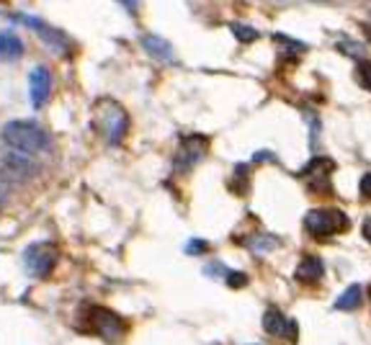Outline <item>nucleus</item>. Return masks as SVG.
Wrapping results in <instances>:
<instances>
[{"label": "nucleus", "mask_w": 371, "mask_h": 345, "mask_svg": "<svg viewBox=\"0 0 371 345\" xmlns=\"http://www.w3.org/2000/svg\"><path fill=\"white\" fill-rule=\"evenodd\" d=\"M227 271H230V268H224L222 263H211L209 268H204V273H207V276H227Z\"/></svg>", "instance_id": "4be33fe9"}, {"label": "nucleus", "mask_w": 371, "mask_h": 345, "mask_svg": "<svg viewBox=\"0 0 371 345\" xmlns=\"http://www.w3.org/2000/svg\"><path fill=\"white\" fill-rule=\"evenodd\" d=\"M6 201H8V181L0 176V209L6 206Z\"/></svg>", "instance_id": "b1692460"}, {"label": "nucleus", "mask_w": 371, "mask_h": 345, "mask_svg": "<svg viewBox=\"0 0 371 345\" xmlns=\"http://www.w3.org/2000/svg\"><path fill=\"white\" fill-rule=\"evenodd\" d=\"M263 330L268 332L271 338H291L297 340V322L294 319H286L278 309H266L263 314Z\"/></svg>", "instance_id": "9b49d317"}, {"label": "nucleus", "mask_w": 371, "mask_h": 345, "mask_svg": "<svg viewBox=\"0 0 371 345\" xmlns=\"http://www.w3.org/2000/svg\"><path fill=\"white\" fill-rule=\"evenodd\" d=\"M356 80H358V85L361 88H366V90H371V62H358L356 65Z\"/></svg>", "instance_id": "f3484780"}, {"label": "nucleus", "mask_w": 371, "mask_h": 345, "mask_svg": "<svg viewBox=\"0 0 371 345\" xmlns=\"http://www.w3.org/2000/svg\"><path fill=\"white\" fill-rule=\"evenodd\" d=\"M183 250L189 253V255H202V253L209 250V243H207V240H191V243L186 245Z\"/></svg>", "instance_id": "aec40b11"}, {"label": "nucleus", "mask_w": 371, "mask_h": 345, "mask_svg": "<svg viewBox=\"0 0 371 345\" xmlns=\"http://www.w3.org/2000/svg\"><path fill=\"white\" fill-rule=\"evenodd\" d=\"M16 18H19V23L31 28V31L44 41V47H47L49 52H54L57 57H70V52H73V41H70L68 34H62L60 28L49 26L44 21L34 18V16H16Z\"/></svg>", "instance_id": "423d86ee"}, {"label": "nucleus", "mask_w": 371, "mask_h": 345, "mask_svg": "<svg viewBox=\"0 0 371 345\" xmlns=\"http://www.w3.org/2000/svg\"><path fill=\"white\" fill-rule=\"evenodd\" d=\"M41 173V165L36 160V155L23 152V149L6 147L0 155V176L8 183H26L31 178H36Z\"/></svg>", "instance_id": "f03ea898"}, {"label": "nucleus", "mask_w": 371, "mask_h": 345, "mask_svg": "<svg viewBox=\"0 0 371 345\" xmlns=\"http://www.w3.org/2000/svg\"><path fill=\"white\" fill-rule=\"evenodd\" d=\"M101 114H103V119H101L103 137H106V142L111 144V147H116V144L124 139V134H127V129H129L127 111H124L122 106H116L114 101H103Z\"/></svg>", "instance_id": "0eeeda50"}, {"label": "nucleus", "mask_w": 371, "mask_h": 345, "mask_svg": "<svg viewBox=\"0 0 371 345\" xmlns=\"http://www.w3.org/2000/svg\"><path fill=\"white\" fill-rule=\"evenodd\" d=\"M278 245L276 237H268V235H258L250 240V248H256V250H273Z\"/></svg>", "instance_id": "6ab92c4d"}, {"label": "nucleus", "mask_w": 371, "mask_h": 345, "mask_svg": "<svg viewBox=\"0 0 371 345\" xmlns=\"http://www.w3.org/2000/svg\"><path fill=\"white\" fill-rule=\"evenodd\" d=\"M304 227L315 237H333L348 230L351 222H348V217L340 209H312L304 217Z\"/></svg>", "instance_id": "39448f33"}, {"label": "nucleus", "mask_w": 371, "mask_h": 345, "mask_svg": "<svg viewBox=\"0 0 371 345\" xmlns=\"http://www.w3.org/2000/svg\"><path fill=\"white\" fill-rule=\"evenodd\" d=\"M142 47H145V52H147V55H152L155 60H160V62H170V60H173V47H170V44L162 39V36L145 34V36H142Z\"/></svg>", "instance_id": "ddd939ff"}, {"label": "nucleus", "mask_w": 371, "mask_h": 345, "mask_svg": "<svg viewBox=\"0 0 371 345\" xmlns=\"http://www.w3.org/2000/svg\"><path fill=\"white\" fill-rule=\"evenodd\" d=\"M333 168H335V163L328 160V157H315L312 163H307V168L302 170V176L310 178V181H307V189H310L312 193H323V196L333 193V183H330Z\"/></svg>", "instance_id": "1a4fd4ad"}, {"label": "nucleus", "mask_w": 371, "mask_h": 345, "mask_svg": "<svg viewBox=\"0 0 371 345\" xmlns=\"http://www.w3.org/2000/svg\"><path fill=\"white\" fill-rule=\"evenodd\" d=\"M361 299H364V291H361V286L358 284H353V286H348L340 297H338L335 309L338 312H353V309L361 307Z\"/></svg>", "instance_id": "2eb2a0df"}, {"label": "nucleus", "mask_w": 371, "mask_h": 345, "mask_svg": "<svg viewBox=\"0 0 371 345\" xmlns=\"http://www.w3.org/2000/svg\"><path fill=\"white\" fill-rule=\"evenodd\" d=\"M28 95H31V106L34 109H41L49 101V95H52V73H49V68L36 65L28 73Z\"/></svg>", "instance_id": "9d476101"}, {"label": "nucleus", "mask_w": 371, "mask_h": 345, "mask_svg": "<svg viewBox=\"0 0 371 345\" xmlns=\"http://www.w3.org/2000/svg\"><path fill=\"white\" fill-rule=\"evenodd\" d=\"M85 325L101 340H106L108 345L122 343L124 335H127V319H122L114 309H108V307H88Z\"/></svg>", "instance_id": "7ed1b4c3"}, {"label": "nucleus", "mask_w": 371, "mask_h": 345, "mask_svg": "<svg viewBox=\"0 0 371 345\" xmlns=\"http://www.w3.org/2000/svg\"><path fill=\"white\" fill-rule=\"evenodd\" d=\"M57 260H60V250L52 243L28 245L23 250V268L31 278H49L57 268Z\"/></svg>", "instance_id": "20e7f679"}, {"label": "nucleus", "mask_w": 371, "mask_h": 345, "mask_svg": "<svg viewBox=\"0 0 371 345\" xmlns=\"http://www.w3.org/2000/svg\"><path fill=\"white\" fill-rule=\"evenodd\" d=\"M364 237L371 243V217H366V219H364Z\"/></svg>", "instance_id": "393cba45"}, {"label": "nucleus", "mask_w": 371, "mask_h": 345, "mask_svg": "<svg viewBox=\"0 0 371 345\" xmlns=\"http://www.w3.org/2000/svg\"><path fill=\"white\" fill-rule=\"evenodd\" d=\"M207 149H209V139H207V137L196 134V137H189V139H183L176 152V160H173V170H176L178 176L191 173V170L204 160Z\"/></svg>", "instance_id": "6e6552de"}, {"label": "nucleus", "mask_w": 371, "mask_h": 345, "mask_svg": "<svg viewBox=\"0 0 371 345\" xmlns=\"http://www.w3.org/2000/svg\"><path fill=\"white\" fill-rule=\"evenodd\" d=\"M358 193H361L364 201H371V173H366V176L361 178V183H358Z\"/></svg>", "instance_id": "412c9836"}, {"label": "nucleus", "mask_w": 371, "mask_h": 345, "mask_svg": "<svg viewBox=\"0 0 371 345\" xmlns=\"http://www.w3.org/2000/svg\"><path fill=\"white\" fill-rule=\"evenodd\" d=\"M23 57V41L16 34H8V31H0V60L3 62H14Z\"/></svg>", "instance_id": "4468645a"}, {"label": "nucleus", "mask_w": 371, "mask_h": 345, "mask_svg": "<svg viewBox=\"0 0 371 345\" xmlns=\"http://www.w3.org/2000/svg\"><path fill=\"white\" fill-rule=\"evenodd\" d=\"M232 28V34H235L237 41H243V44H250V41H256L258 39V31L253 26H245V23H230Z\"/></svg>", "instance_id": "dca6fc26"}, {"label": "nucleus", "mask_w": 371, "mask_h": 345, "mask_svg": "<svg viewBox=\"0 0 371 345\" xmlns=\"http://www.w3.org/2000/svg\"><path fill=\"white\" fill-rule=\"evenodd\" d=\"M116 3H119V6H122L124 11H129V14H137V11H140V3H142V0H116Z\"/></svg>", "instance_id": "5701e85b"}, {"label": "nucleus", "mask_w": 371, "mask_h": 345, "mask_svg": "<svg viewBox=\"0 0 371 345\" xmlns=\"http://www.w3.org/2000/svg\"><path fill=\"white\" fill-rule=\"evenodd\" d=\"M299 284L304 286H318L320 281L325 278V263L320 260L318 255H307L302 263L297 265V273H294Z\"/></svg>", "instance_id": "f8f14e48"}, {"label": "nucleus", "mask_w": 371, "mask_h": 345, "mask_svg": "<svg viewBox=\"0 0 371 345\" xmlns=\"http://www.w3.org/2000/svg\"><path fill=\"white\" fill-rule=\"evenodd\" d=\"M369 294H371V289H369Z\"/></svg>", "instance_id": "a878e982"}, {"label": "nucleus", "mask_w": 371, "mask_h": 345, "mask_svg": "<svg viewBox=\"0 0 371 345\" xmlns=\"http://www.w3.org/2000/svg\"><path fill=\"white\" fill-rule=\"evenodd\" d=\"M224 284H227V289H243V286L248 284V273L227 271V276H224Z\"/></svg>", "instance_id": "a211bd4d"}, {"label": "nucleus", "mask_w": 371, "mask_h": 345, "mask_svg": "<svg viewBox=\"0 0 371 345\" xmlns=\"http://www.w3.org/2000/svg\"><path fill=\"white\" fill-rule=\"evenodd\" d=\"M0 137H3L6 147L23 149V152H31V155L47 152L49 144H52L47 132L36 122H31V119H14V122H8L6 127L0 129Z\"/></svg>", "instance_id": "f257e3e1"}]
</instances>
